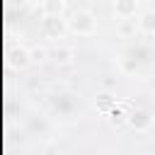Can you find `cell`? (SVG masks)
<instances>
[{"label":"cell","instance_id":"6da1fadb","mask_svg":"<svg viewBox=\"0 0 155 155\" xmlns=\"http://www.w3.org/2000/svg\"><path fill=\"white\" fill-rule=\"evenodd\" d=\"M153 58H155V53H153L150 46H145V44H133V46H128V48L124 51L121 63H124L126 70H138V68L153 63Z\"/></svg>","mask_w":155,"mask_h":155},{"label":"cell","instance_id":"7a4b0ae2","mask_svg":"<svg viewBox=\"0 0 155 155\" xmlns=\"http://www.w3.org/2000/svg\"><path fill=\"white\" fill-rule=\"evenodd\" d=\"M51 109H53V114H58V116H63V119H70V116H75V111L80 109V102H78V97H75L73 92L61 90V92H53V94H51Z\"/></svg>","mask_w":155,"mask_h":155},{"label":"cell","instance_id":"3957f363","mask_svg":"<svg viewBox=\"0 0 155 155\" xmlns=\"http://www.w3.org/2000/svg\"><path fill=\"white\" fill-rule=\"evenodd\" d=\"M128 124H131L133 128H138V131H145V128H150L153 116H150V111H145V109H133L131 116H128Z\"/></svg>","mask_w":155,"mask_h":155},{"label":"cell","instance_id":"277c9868","mask_svg":"<svg viewBox=\"0 0 155 155\" xmlns=\"http://www.w3.org/2000/svg\"><path fill=\"white\" fill-rule=\"evenodd\" d=\"M73 27H75L78 31H90V29L94 27L92 15H87V12H78V15L73 17Z\"/></svg>","mask_w":155,"mask_h":155},{"label":"cell","instance_id":"5b68a950","mask_svg":"<svg viewBox=\"0 0 155 155\" xmlns=\"http://www.w3.org/2000/svg\"><path fill=\"white\" fill-rule=\"evenodd\" d=\"M136 10V0H116V12L121 17H128Z\"/></svg>","mask_w":155,"mask_h":155}]
</instances>
